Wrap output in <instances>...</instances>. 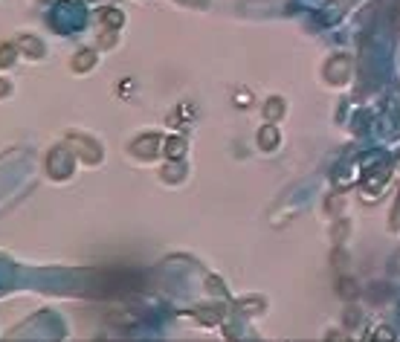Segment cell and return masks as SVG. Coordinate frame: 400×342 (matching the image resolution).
Here are the masks:
<instances>
[{"label": "cell", "instance_id": "obj_1", "mask_svg": "<svg viewBox=\"0 0 400 342\" xmlns=\"http://www.w3.org/2000/svg\"><path fill=\"white\" fill-rule=\"evenodd\" d=\"M348 67H351V61L346 59V55H339V59L328 61V79H331L334 84H342V82L348 79Z\"/></svg>", "mask_w": 400, "mask_h": 342}, {"label": "cell", "instance_id": "obj_5", "mask_svg": "<svg viewBox=\"0 0 400 342\" xmlns=\"http://www.w3.org/2000/svg\"><path fill=\"white\" fill-rule=\"evenodd\" d=\"M276 140H279L276 131H264V148H273V145H276Z\"/></svg>", "mask_w": 400, "mask_h": 342}, {"label": "cell", "instance_id": "obj_4", "mask_svg": "<svg viewBox=\"0 0 400 342\" xmlns=\"http://www.w3.org/2000/svg\"><path fill=\"white\" fill-rule=\"evenodd\" d=\"M389 226H392V230H397V226H400V195H397V203H394V212H392Z\"/></svg>", "mask_w": 400, "mask_h": 342}, {"label": "cell", "instance_id": "obj_3", "mask_svg": "<svg viewBox=\"0 0 400 342\" xmlns=\"http://www.w3.org/2000/svg\"><path fill=\"white\" fill-rule=\"evenodd\" d=\"M339 293L346 296V299H351V296L357 293V288H351V284H348V278H339Z\"/></svg>", "mask_w": 400, "mask_h": 342}, {"label": "cell", "instance_id": "obj_2", "mask_svg": "<svg viewBox=\"0 0 400 342\" xmlns=\"http://www.w3.org/2000/svg\"><path fill=\"white\" fill-rule=\"evenodd\" d=\"M281 110H284V102H281V99H273V102H270V107H267V117H270V119H276Z\"/></svg>", "mask_w": 400, "mask_h": 342}]
</instances>
